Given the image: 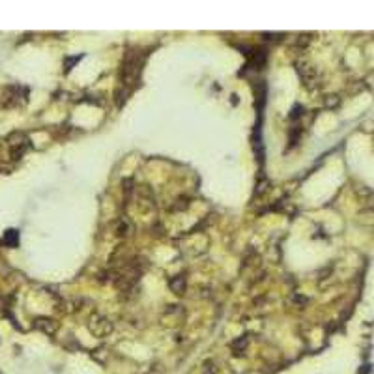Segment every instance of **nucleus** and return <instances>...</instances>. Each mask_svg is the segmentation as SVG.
<instances>
[{
  "instance_id": "1",
  "label": "nucleus",
  "mask_w": 374,
  "mask_h": 374,
  "mask_svg": "<svg viewBox=\"0 0 374 374\" xmlns=\"http://www.w3.org/2000/svg\"><path fill=\"white\" fill-rule=\"evenodd\" d=\"M6 243L17 245V230H8L6 232Z\"/></svg>"
}]
</instances>
